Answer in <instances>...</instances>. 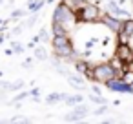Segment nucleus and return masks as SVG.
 Returning <instances> with one entry per match:
<instances>
[{"instance_id": "nucleus-12", "label": "nucleus", "mask_w": 133, "mask_h": 124, "mask_svg": "<svg viewBox=\"0 0 133 124\" xmlns=\"http://www.w3.org/2000/svg\"><path fill=\"white\" fill-rule=\"evenodd\" d=\"M82 100H84V95H82V91H78L77 95H68V97L64 99V104H66V106H71V108H73V106L80 104Z\"/></svg>"}, {"instance_id": "nucleus-5", "label": "nucleus", "mask_w": 133, "mask_h": 124, "mask_svg": "<svg viewBox=\"0 0 133 124\" xmlns=\"http://www.w3.org/2000/svg\"><path fill=\"white\" fill-rule=\"evenodd\" d=\"M115 57H118L126 66H133V48L129 46V42H117Z\"/></svg>"}, {"instance_id": "nucleus-2", "label": "nucleus", "mask_w": 133, "mask_h": 124, "mask_svg": "<svg viewBox=\"0 0 133 124\" xmlns=\"http://www.w3.org/2000/svg\"><path fill=\"white\" fill-rule=\"evenodd\" d=\"M51 48H53V55L60 57L62 60L75 55V46H73L69 35H57V37H53L51 38Z\"/></svg>"}, {"instance_id": "nucleus-17", "label": "nucleus", "mask_w": 133, "mask_h": 124, "mask_svg": "<svg viewBox=\"0 0 133 124\" xmlns=\"http://www.w3.org/2000/svg\"><path fill=\"white\" fill-rule=\"evenodd\" d=\"M64 2H66L73 11H78V9H82V8L88 4V0H64Z\"/></svg>"}, {"instance_id": "nucleus-1", "label": "nucleus", "mask_w": 133, "mask_h": 124, "mask_svg": "<svg viewBox=\"0 0 133 124\" xmlns=\"http://www.w3.org/2000/svg\"><path fill=\"white\" fill-rule=\"evenodd\" d=\"M51 20H53V22H60V24H64L68 29H69L73 24L78 22V18H77V11H73V9L64 2V0H60V2L57 4Z\"/></svg>"}, {"instance_id": "nucleus-29", "label": "nucleus", "mask_w": 133, "mask_h": 124, "mask_svg": "<svg viewBox=\"0 0 133 124\" xmlns=\"http://www.w3.org/2000/svg\"><path fill=\"white\" fill-rule=\"evenodd\" d=\"M24 29H26L24 26H17V28H13L11 35H17V37H18V35H22V33H24Z\"/></svg>"}, {"instance_id": "nucleus-9", "label": "nucleus", "mask_w": 133, "mask_h": 124, "mask_svg": "<svg viewBox=\"0 0 133 124\" xmlns=\"http://www.w3.org/2000/svg\"><path fill=\"white\" fill-rule=\"evenodd\" d=\"M71 111L77 115V119H78V122H80V120H84V119H86V115L89 113V108H88V104H82V102H80V104L73 106V108H71Z\"/></svg>"}, {"instance_id": "nucleus-31", "label": "nucleus", "mask_w": 133, "mask_h": 124, "mask_svg": "<svg viewBox=\"0 0 133 124\" xmlns=\"http://www.w3.org/2000/svg\"><path fill=\"white\" fill-rule=\"evenodd\" d=\"M33 62H35L33 58H26V60L22 62V68H33Z\"/></svg>"}, {"instance_id": "nucleus-28", "label": "nucleus", "mask_w": 133, "mask_h": 124, "mask_svg": "<svg viewBox=\"0 0 133 124\" xmlns=\"http://www.w3.org/2000/svg\"><path fill=\"white\" fill-rule=\"evenodd\" d=\"M64 120H66V122H78V119H77V115H75L73 111H71L69 115H66V117H64Z\"/></svg>"}, {"instance_id": "nucleus-7", "label": "nucleus", "mask_w": 133, "mask_h": 124, "mask_svg": "<svg viewBox=\"0 0 133 124\" xmlns=\"http://www.w3.org/2000/svg\"><path fill=\"white\" fill-rule=\"evenodd\" d=\"M108 89L115 91V93H133V86L126 84L120 77H115V79H109L106 84H104Z\"/></svg>"}, {"instance_id": "nucleus-21", "label": "nucleus", "mask_w": 133, "mask_h": 124, "mask_svg": "<svg viewBox=\"0 0 133 124\" xmlns=\"http://www.w3.org/2000/svg\"><path fill=\"white\" fill-rule=\"evenodd\" d=\"M37 20H38V15H37V13H31V17H29V18H28L22 26H24L26 29H29L31 26H35V24H37Z\"/></svg>"}, {"instance_id": "nucleus-34", "label": "nucleus", "mask_w": 133, "mask_h": 124, "mask_svg": "<svg viewBox=\"0 0 133 124\" xmlns=\"http://www.w3.org/2000/svg\"><path fill=\"white\" fill-rule=\"evenodd\" d=\"M6 55H8V57H11V55H15V51H13V48H11V49H6Z\"/></svg>"}, {"instance_id": "nucleus-30", "label": "nucleus", "mask_w": 133, "mask_h": 124, "mask_svg": "<svg viewBox=\"0 0 133 124\" xmlns=\"http://www.w3.org/2000/svg\"><path fill=\"white\" fill-rule=\"evenodd\" d=\"M89 57H91V49H84V51L80 53V58H86V60H89Z\"/></svg>"}, {"instance_id": "nucleus-11", "label": "nucleus", "mask_w": 133, "mask_h": 124, "mask_svg": "<svg viewBox=\"0 0 133 124\" xmlns=\"http://www.w3.org/2000/svg\"><path fill=\"white\" fill-rule=\"evenodd\" d=\"M66 79H68V82H69L71 88H75V86H84V77H82V73H69Z\"/></svg>"}, {"instance_id": "nucleus-26", "label": "nucleus", "mask_w": 133, "mask_h": 124, "mask_svg": "<svg viewBox=\"0 0 133 124\" xmlns=\"http://www.w3.org/2000/svg\"><path fill=\"white\" fill-rule=\"evenodd\" d=\"M26 97H29V91H24V89H22V91H20L18 95H15L13 102H20V100H24ZM13 102H8V104H13Z\"/></svg>"}, {"instance_id": "nucleus-15", "label": "nucleus", "mask_w": 133, "mask_h": 124, "mask_svg": "<svg viewBox=\"0 0 133 124\" xmlns=\"http://www.w3.org/2000/svg\"><path fill=\"white\" fill-rule=\"evenodd\" d=\"M120 31H122L124 35H128V37H133V18H131V17L126 18V20H122V28H120Z\"/></svg>"}, {"instance_id": "nucleus-20", "label": "nucleus", "mask_w": 133, "mask_h": 124, "mask_svg": "<svg viewBox=\"0 0 133 124\" xmlns=\"http://www.w3.org/2000/svg\"><path fill=\"white\" fill-rule=\"evenodd\" d=\"M89 100L93 102V104H108V100H106V97H102V95H97V93H91L89 95Z\"/></svg>"}, {"instance_id": "nucleus-22", "label": "nucleus", "mask_w": 133, "mask_h": 124, "mask_svg": "<svg viewBox=\"0 0 133 124\" xmlns=\"http://www.w3.org/2000/svg\"><path fill=\"white\" fill-rule=\"evenodd\" d=\"M38 35H40L42 42H51V35H49V29H46V28H40V29H38Z\"/></svg>"}, {"instance_id": "nucleus-6", "label": "nucleus", "mask_w": 133, "mask_h": 124, "mask_svg": "<svg viewBox=\"0 0 133 124\" xmlns=\"http://www.w3.org/2000/svg\"><path fill=\"white\" fill-rule=\"evenodd\" d=\"M102 26H106L109 31H113L115 35L120 31V28H122V20L118 18V17H113L111 13H108V11H102V15H100V20H98Z\"/></svg>"}, {"instance_id": "nucleus-3", "label": "nucleus", "mask_w": 133, "mask_h": 124, "mask_svg": "<svg viewBox=\"0 0 133 124\" xmlns=\"http://www.w3.org/2000/svg\"><path fill=\"white\" fill-rule=\"evenodd\" d=\"M120 77V73L109 64V62H100V64H93V82H100L106 84L109 79Z\"/></svg>"}, {"instance_id": "nucleus-14", "label": "nucleus", "mask_w": 133, "mask_h": 124, "mask_svg": "<svg viewBox=\"0 0 133 124\" xmlns=\"http://www.w3.org/2000/svg\"><path fill=\"white\" fill-rule=\"evenodd\" d=\"M33 51H35V58H37V60H42V62H46V60L49 58V55H48V49H46L44 46H35V48H33Z\"/></svg>"}, {"instance_id": "nucleus-37", "label": "nucleus", "mask_w": 133, "mask_h": 124, "mask_svg": "<svg viewBox=\"0 0 133 124\" xmlns=\"http://www.w3.org/2000/svg\"><path fill=\"white\" fill-rule=\"evenodd\" d=\"M0 77H2V71H0Z\"/></svg>"}, {"instance_id": "nucleus-13", "label": "nucleus", "mask_w": 133, "mask_h": 124, "mask_svg": "<svg viewBox=\"0 0 133 124\" xmlns=\"http://www.w3.org/2000/svg\"><path fill=\"white\" fill-rule=\"evenodd\" d=\"M44 6H46L44 0H29V2H28V11L29 13H38Z\"/></svg>"}, {"instance_id": "nucleus-33", "label": "nucleus", "mask_w": 133, "mask_h": 124, "mask_svg": "<svg viewBox=\"0 0 133 124\" xmlns=\"http://www.w3.org/2000/svg\"><path fill=\"white\" fill-rule=\"evenodd\" d=\"M35 95H40V89H38V88H33V89L29 91V97H35Z\"/></svg>"}, {"instance_id": "nucleus-25", "label": "nucleus", "mask_w": 133, "mask_h": 124, "mask_svg": "<svg viewBox=\"0 0 133 124\" xmlns=\"http://www.w3.org/2000/svg\"><path fill=\"white\" fill-rule=\"evenodd\" d=\"M11 48H13V51H15L17 55H20V53H24V51H26V48H24L20 42H17V40H11Z\"/></svg>"}, {"instance_id": "nucleus-18", "label": "nucleus", "mask_w": 133, "mask_h": 124, "mask_svg": "<svg viewBox=\"0 0 133 124\" xmlns=\"http://www.w3.org/2000/svg\"><path fill=\"white\" fill-rule=\"evenodd\" d=\"M24 86H26V82H24L22 79H18V80H15V82H9L8 91H22V89H24Z\"/></svg>"}, {"instance_id": "nucleus-35", "label": "nucleus", "mask_w": 133, "mask_h": 124, "mask_svg": "<svg viewBox=\"0 0 133 124\" xmlns=\"http://www.w3.org/2000/svg\"><path fill=\"white\" fill-rule=\"evenodd\" d=\"M6 37H8V35H0V44H4V40H6Z\"/></svg>"}, {"instance_id": "nucleus-4", "label": "nucleus", "mask_w": 133, "mask_h": 124, "mask_svg": "<svg viewBox=\"0 0 133 124\" xmlns=\"http://www.w3.org/2000/svg\"><path fill=\"white\" fill-rule=\"evenodd\" d=\"M100 15H102V11H100V8H98L97 2H88L82 9L77 11V18H78V22H84V24L98 22V20H100Z\"/></svg>"}, {"instance_id": "nucleus-16", "label": "nucleus", "mask_w": 133, "mask_h": 124, "mask_svg": "<svg viewBox=\"0 0 133 124\" xmlns=\"http://www.w3.org/2000/svg\"><path fill=\"white\" fill-rule=\"evenodd\" d=\"M109 64H111V66H113V68H115V69L120 73V75H122V71H126V69H128V66H126V64H124V62H122L118 57H113V58L109 60Z\"/></svg>"}, {"instance_id": "nucleus-23", "label": "nucleus", "mask_w": 133, "mask_h": 124, "mask_svg": "<svg viewBox=\"0 0 133 124\" xmlns=\"http://www.w3.org/2000/svg\"><path fill=\"white\" fill-rule=\"evenodd\" d=\"M106 113H108V104H98V108H95V111H93L95 117H102Z\"/></svg>"}, {"instance_id": "nucleus-27", "label": "nucleus", "mask_w": 133, "mask_h": 124, "mask_svg": "<svg viewBox=\"0 0 133 124\" xmlns=\"http://www.w3.org/2000/svg\"><path fill=\"white\" fill-rule=\"evenodd\" d=\"M117 38H118V42H129V38H131V37L124 35L122 31H118V33H117Z\"/></svg>"}, {"instance_id": "nucleus-32", "label": "nucleus", "mask_w": 133, "mask_h": 124, "mask_svg": "<svg viewBox=\"0 0 133 124\" xmlns=\"http://www.w3.org/2000/svg\"><path fill=\"white\" fill-rule=\"evenodd\" d=\"M91 91H93V93H97V95H102V89H100L97 84H93V86H91Z\"/></svg>"}, {"instance_id": "nucleus-24", "label": "nucleus", "mask_w": 133, "mask_h": 124, "mask_svg": "<svg viewBox=\"0 0 133 124\" xmlns=\"http://www.w3.org/2000/svg\"><path fill=\"white\" fill-rule=\"evenodd\" d=\"M26 15H31L29 11H26V9H15V11H11V18H22V17H26Z\"/></svg>"}, {"instance_id": "nucleus-36", "label": "nucleus", "mask_w": 133, "mask_h": 124, "mask_svg": "<svg viewBox=\"0 0 133 124\" xmlns=\"http://www.w3.org/2000/svg\"><path fill=\"white\" fill-rule=\"evenodd\" d=\"M0 4H4V0H0Z\"/></svg>"}, {"instance_id": "nucleus-8", "label": "nucleus", "mask_w": 133, "mask_h": 124, "mask_svg": "<svg viewBox=\"0 0 133 124\" xmlns=\"http://www.w3.org/2000/svg\"><path fill=\"white\" fill-rule=\"evenodd\" d=\"M68 97V93H62V91H53V93H49L46 99H44V102L48 104V106H53V104H57V102H64V99Z\"/></svg>"}, {"instance_id": "nucleus-10", "label": "nucleus", "mask_w": 133, "mask_h": 124, "mask_svg": "<svg viewBox=\"0 0 133 124\" xmlns=\"http://www.w3.org/2000/svg\"><path fill=\"white\" fill-rule=\"evenodd\" d=\"M51 35L53 37H57V35H69V29L64 26V24H60V22H53L51 20Z\"/></svg>"}, {"instance_id": "nucleus-19", "label": "nucleus", "mask_w": 133, "mask_h": 124, "mask_svg": "<svg viewBox=\"0 0 133 124\" xmlns=\"http://www.w3.org/2000/svg\"><path fill=\"white\" fill-rule=\"evenodd\" d=\"M120 79L126 82V84H129V86H133V69H126V71H122V75H120Z\"/></svg>"}]
</instances>
